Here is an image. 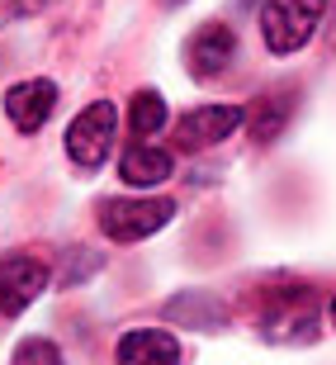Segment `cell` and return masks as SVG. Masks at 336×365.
I'll return each instance as SVG.
<instances>
[{"label":"cell","instance_id":"cell-4","mask_svg":"<svg viewBox=\"0 0 336 365\" xmlns=\"http://www.w3.org/2000/svg\"><path fill=\"white\" fill-rule=\"evenodd\" d=\"M261 332L270 341H313L317 332V294L294 284V289H275L270 309L261 313Z\"/></svg>","mask_w":336,"mask_h":365},{"label":"cell","instance_id":"cell-1","mask_svg":"<svg viewBox=\"0 0 336 365\" xmlns=\"http://www.w3.org/2000/svg\"><path fill=\"white\" fill-rule=\"evenodd\" d=\"M114 133H119V109L109 105V100H95L85 105L67 128V157L81 171H95V166H105V157L114 152Z\"/></svg>","mask_w":336,"mask_h":365},{"label":"cell","instance_id":"cell-16","mask_svg":"<svg viewBox=\"0 0 336 365\" xmlns=\"http://www.w3.org/2000/svg\"><path fill=\"white\" fill-rule=\"evenodd\" d=\"M166 5H180V0H166Z\"/></svg>","mask_w":336,"mask_h":365},{"label":"cell","instance_id":"cell-7","mask_svg":"<svg viewBox=\"0 0 336 365\" xmlns=\"http://www.w3.org/2000/svg\"><path fill=\"white\" fill-rule=\"evenodd\" d=\"M53 109H57V86L43 81V76L19 81V86L5 91V114H10V123L19 133H38L43 123L53 119Z\"/></svg>","mask_w":336,"mask_h":365},{"label":"cell","instance_id":"cell-5","mask_svg":"<svg viewBox=\"0 0 336 365\" xmlns=\"http://www.w3.org/2000/svg\"><path fill=\"white\" fill-rule=\"evenodd\" d=\"M242 123H246V109H237V105H204V109L180 114V123H175V143H180L185 152H204V148H214V143H223V138H232Z\"/></svg>","mask_w":336,"mask_h":365},{"label":"cell","instance_id":"cell-14","mask_svg":"<svg viewBox=\"0 0 336 365\" xmlns=\"http://www.w3.org/2000/svg\"><path fill=\"white\" fill-rule=\"evenodd\" d=\"M48 5H57V0H0V14H10V19H28V14H43Z\"/></svg>","mask_w":336,"mask_h":365},{"label":"cell","instance_id":"cell-10","mask_svg":"<svg viewBox=\"0 0 336 365\" xmlns=\"http://www.w3.org/2000/svg\"><path fill=\"white\" fill-rule=\"evenodd\" d=\"M171 171H175V157L166 148H157V143H137V148H128L119 157V176L128 185H162Z\"/></svg>","mask_w":336,"mask_h":365},{"label":"cell","instance_id":"cell-3","mask_svg":"<svg viewBox=\"0 0 336 365\" xmlns=\"http://www.w3.org/2000/svg\"><path fill=\"white\" fill-rule=\"evenodd\" d=\"M175 218L171 200H105L100 204V232L109 242H142Z\"/></svg>","mask_w":336,"mask_h":365},{"label":"cell","instance_id":"cell-8","mask_svg":"<svg viewBox=\"0 0 336 365\" xmlns=\"http://www.w3.org/2000/svg\"><path fill=\"white\" fill-rule=\"evenodd\" d=\"M232 57H237V34H232L228 24H204L199 34L185 43V67H189V76H199V81L218 76Z\"/></svg>","mask_w":336,"mask_h":365},{"label":"cell","instance_id":"cell-13","mask_svg":"<svg viewBox=\"0 0 336 365\" xmlns=\"http://www.w3.org/2000/svg\"><path fill=\"white\" fill-rule=\"evenodd\" d=\"M14 365H62V351L48 337H24L14 346Z\"/></svg>","mask_w":336,"mask_h":365},{"label":"cell","instance_id":"cell-6","mask_svg":"<svg viewBox=\"0 0 336 365\" xmlns=\"http://www.w3.org/2000/svg\"><path fill=\"white\" fill-rule=\"evenodd\" d=\"M48 266L38 257H5L0 261V313H24L48 289Z\"/></svg>","mask_w":336,"mask_h":365},{"label":"cell","instance_id":"cell-15","mask_svg":"<svg viewBox=\"0 0 336 365\" xmlns=\"http://www.w3.org/2000/svg\"><path fill=\"white\" fill-rule=\"evenodd\" d=\"M332 327H336V299H332Z\"/></svg>","mask_w":336,"mask_h":365},{"label":"cell","instance_id":"cell-9","mask_svg":"<svg viewBox=\"0 0 336 365\" xmlns=\"http://www.w3.org/2000/svg\"><path fill=\"white\" fill-rule=\"evenodd\" d=\"M119 365H180V346L162 327H137L119 341Z\"/></svg>","mask_w":336,"mask_h":365},{"label":"cell","instance_id":"cell-11","mask_svg":"<svg viewBox=\"0 0 336 365\" xmlns=\"http://www.w3.org/2000/svg\"><path fill=\"white\" fill-rule=\"evenodd\" d=\"M289 114H294V100H289V95H266V100H256V105L246 109V128L256 133V143H275V138L284 133Z\"/></svg>","mask_w":336,"mask_h":365},{"label":"cell","instance_id":"cell-12","mask_svg":"<svg viewBox=\"0 0 336 365\" xmlns=\"http://www.w3.org/2000/svg\"><path fill=\"white\" fill-rule=\"evenodd\" d=\"M166 119H171V114H166V100L157 91H137L133 95V105H128V133H133V138L147 143L152 133H162V128H166Z\"/></svg>","mask_w":336,"mask_h":365},{"label":"cell","instance_id":"cell-2","mask_svg":"<svg viewBox=\"0 0 336 365\" xmlns=\"http://www.w3.org/2000/svg\"><path fill=\"white\" fill-rule=\"evenodd\" d=\"M327 0H266L261 10V34H266L270 53H298L303 43L317 34Z\"/></svg>","mask_w":336,"mask_h":365}]
</instances>
